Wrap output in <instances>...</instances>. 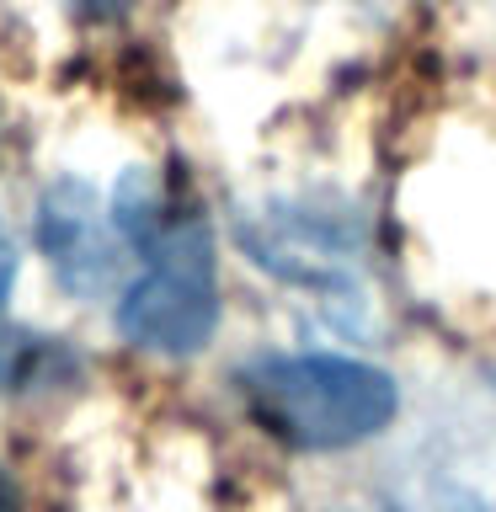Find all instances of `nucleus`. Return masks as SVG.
<instances>
[{
  "mask_svg": "<svg viewBox=\"0 0 496 512\" xmlns=\"http://www.w3.org/2000/svg\"><path fill=\"white\" fill-rule=\"evenodd\" d=\"M112 224L144 251V272L128 283L118 304V331L144 352L187 358L219 326V278H214V240L198 214L166 208V198L128 176Z\"/></svg>",
  "mask_w": 496,
  "mask_h": 512,
  "instance_id": "obj_1",
  "label": "nucleus"
},
{
  "mask_svg": "<svg viewBox=\"0 0 496 512\" xmlns=\"http://www.w3.org/2000/svg\"><path fill=\"white\" fill-rule=\"evenodd\" d=\"M251 416L272 438L294 448H347L363 443L395 416L390 374L352 358L299 352V358H262L240 374Z\"/></svg>",
  "mask_w": 496,
  "mask_h": 512,
  "instance_id": "obj_2",
  "label": "nucleus"
},
{
  "mask_svg": "<svg viewBox=\"0 0 496 512\" xmlns=\"http://www.w3.org/2000/svg\"><path fill=\"white\" fill-rule=\"evenodd\" d=\"M38 240L48 251V262L75 294H96V288L112 283V235L102 224V208H96L91 187L80 182H59L43 192V214H38Z\"/></svg>",
  "mask_w": 496,
  "mask_h": 512,
  "instance_id": "obj_3",
  "label": "nucleus"
},
{
  "mask_svg": "<svg viewBox=\"0 0 496 512\" xmlns=\"http://www.w3.org/2000/svg\"><path fill=\"white\" fill-rule=\"evenodd\" d=\"M59 368H64L59 342L0 320V390H32V384H43L48 374H59Z\"/></svg>",
  "mask_w": 496,
  "mask_h": 512,
  "instance_id": "obj_4",
  "label": "nucleus"
},
{
  "mask_svg": "<svg viewBox=\"0 0 496 512\" xmlns=\"http://www.w3.org/2000/svg\"><path fill=\"white\" fill-rule=\"evenodd\" d=\"M11 283H16V251H11V240H6V230H0V304H6V294H11Z\"/></svg>",
  "mask_w": 496,
  "mask_h": 512,
  "instance_id": "obj_5",
  "label": "nucleus"
},
{
  "mask_svg": "<svg viewBox=\"0 0 496 512\" xmlns=\"http://www.w3.org/2000/svg\"><path fill=\"white\" fill-rule=\"evenodd\" d=\"M443 512H491L486 502H480V496H464V491H448L443 496Z\"/></svg>",
  "mask_w": 496,
  "mask_h": 512,
  "instance_id": "obj_6",
  "label": "nucleus"
},
{
  "mask_svg": "<svg viewBox=\"0 0 496 512\" xmlns=\"http://www.w3.org/2000/svg\"><path fill=\"white\" fill-rule=\"evenodd\" d=\"M75 11H86V16H118L128 0H70Z\"/></svg>",
  "mask_w": 496,
  "mask_h": 512,
  "instance_id": "obj_7",
  "label": "nucleus"
},
{
  "mask_svg": "<svg viewBox=\"0 0 496 512\" xmlns=\"http://www.w3.org/2000/svg\"><path fill=\"white\" fill-rule=\"evenodd\" d=\"M0 512H16V496H11L6 480H0Z\"/></svg>",
  "mask_w": 496,
  "mask_h": 512,
  "instance_id": "obj_8",
  "label": "nucleus"
}]
</instances>
